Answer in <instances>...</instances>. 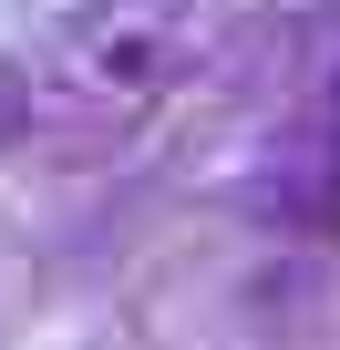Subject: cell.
Segmentation results:
<instances>
[{"label": "cell", "instance_id": "6da1fadb", "mask_svg": "<svg viewBox=\"0 0 340 350\" xmlns=\"http://www.w3.org/2000/svg\"><path fill=\"white\" fill-rule=\"evenodd\" d=\"M217 42H227V0H93L31 62V93L62 124H134L165 93H186L217 62Z\"/></svg>", "mask_w": 340, "mask_h": 350}, {"label": "cell", "instance_id": "7a4b0ae2", "mask_svg": "<svg viewBox=\"0 0 340 350\" xmlns=\"http://www.w3.org/2000/svg\"><path fill=\"white\" fill-rule=\"evenodd\" d=\"M299 206H319V217L340 206V62H330V83L299 124Z\"/></svg>", "mask_w": 340, "mask_h": 350}]
</instances>
